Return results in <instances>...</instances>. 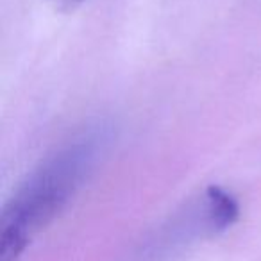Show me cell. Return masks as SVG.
<instances>
[{"mask_svg":"<svg viewBox=\"0 0 261 261\" xmlns=\"http://www.w3.org/2000/svg\"><path fill=\"white\" fill-rule=\"evenodd\" d=\"M58 11L61 13H72L75 11L79 6H83L84 0H48Z\"/></svg>","mask_w":261,"mask_h":261,"instance_id":"cell-3","label":"cell"},{"mask_svg":"<svg viewBox=\"0 0 261 261\" xmlns=\"http://www.w3.org/2000/svg\"><path fill=\"white\" fill-rule=\"evenodd\" d=\"M207 220L215 231H225L240 217V206L236 199L220 186H210L206 192Z\"/></svg>","mask_w":261,"mask_h":261,"instance_id":"cell-2","label":"cell"},{"mask_svg":"<svg viewBox=\"0 0 261 261\" xmlns=\"http://www.w3.org/2000/svg\"><path fill=\"white\" fill-rule=\"evenodd\" d=\"M102 136L84 135L48 156L0 215V261H18L33 236L59 217L97 161Z\"/></svg>","mask_w":261,"mask_h":261,"instance_id":"cell-1","label":"cell"}]
</instances>
